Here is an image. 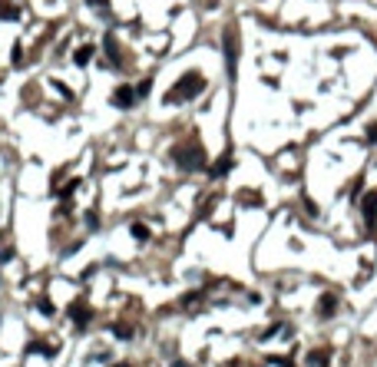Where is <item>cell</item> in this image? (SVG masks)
Masks as SVG:
<instances>
[{
  "mask_svg": "<svg viewBox=\"0 0 377 367\" xmlns=\"http://www.w3.org/2000/svg\"><path fill=\"white\" fill-rule=\"evenodd\" d=\"M103 46H106V53H110L113 63H119V46H116V37L106 34V37H103Z\"/></svg>",
  "mask_w": 377,
  "mask_h": 367,
  "instance_id": "9",
  "label": "cell"
},
{
  "mask_svg": "<svg viewBox=\"0 0 377 367\" xmlns=\"http://www.w3.org/2000/svg\"><path fill=\"white\" fill-rule=\"evenodd\" d=\"M0 17H3V20H10V17H17V10H13V7H0Z\"/></svg>",
  "mask_w": 377,
  "mask_h": 367,
  "instance_id": "15",
  "label": "cell"
},
{
  "mask_svg": "<svg viewBox=\"0 0 377 367\" xmlns=\"http://www.w3.org/2000/svg\"><path fill=\"white\" fill-rule=\"evenodd\" d=\"M116 367H129V364H116Z\"/></svg>",
  "mask_w": 377,
  "mask_h": 367,
  "instance_id": "19",
  "label": "cell"
},
{
  "mask_svg": "<svg viewBox=\"0 0 377 367\" xmlns=\"http://www.w3.org/2000/svg\"><path fill=\"white\" fill-rule=\"evenodd\" d=\"M37 351H43V354H53L56 347H46V344H40V341H30V344H27V354H37Z\"/></svg>",
  "mask_w": 377,
  "mask_h": 367,
  "instance_id": "12",
  "label": "cell"
},
{
  "mask_svg": "<svg viewBox=\"0 0 377 367\" xmlns=\"http://www.w3.org/2000/svg\"><path fill=\"white\" fill-rule=\"evenodd\" d=\"M116 337H122V341H129V337H133V331H129V328H116Z\"/></svg>",
  "mask_w": 377,
  "mask_h": 367,
  "instance_id": "16",
  "label": "cell"
},
{
  "mask_svg": "<svg viewBox=\"0 0 377 367\" xmlns=\"http://www.w3.org/2000/svg\"><path fill=\"white\" fill-rule=\"evenodd\" d=\"M89 3H93V7H100V3H103V0H89Z\"/></svg>",
  "mask_w": 377,
  "mask_h": 367,
  "instance_id": "18",
  "label": "cell"
},
{
  "mask_svg": "<svg viewBox=\"0 0 377 367\" xmlns=\"http://www.w3.org/2000/svg\"><path fill=\"white\" fill-rule=\"evenodd\" d=\"M172 159H176V166L182 169V172H195V169H202V166H205V149H202L199 143L176 146Z\"/></svg>",
  "mask_w": 377,
  "mask_h": 367,
  "instance_id": "1",
  "label": "cell"
},
{
  "mask_svg": "<svg viewBox=\"0 0 377 367\" xmlns=\"http://www.w3.org/2000/svg\"><path fill=\"white\" fill-rule=\"evenodd\" d=\"M149 89H152V79H143V83L136 86V100H146V96H149Z\"/></svg>",
  "mask_w": 377,
  "mask_h": 367,
  "instance_id": "13",
  "label": "cell"
},
{
  "mask_svg": "<svg viewBox=\"0 0 377 367\" xmlns=\"http://www.w3.org/2000/svg\"><path fill=\"white\" fill-rule=\"evenodd\" d=\"M361 209H364V219H367V225L374 228V222H377V192H371V195H364V202H361Z\"/></svg>",
  "mask_w": 377,
  "mask_h": 367,
  "instance_id": "5",
  "label": "cell"
},
{
  "mask_svg": "<svg viewBox=\"0 0 377 367\" xmlns=\"http://www.w3.org/2000/svg\"><path fill=\"white\" fill-rule=\"evenodd\" d=\"M133 103H136V89L133 86H119L116 93H113V106H116V110H129Z\"/></svg>",
  "mask_w": 377,
  "mask_h": 367,
  "instance_id": "4",
  "label": "cell"
},
{
  "mask_svg": "<svg viewBox=\"0 0 377 367\" xmlns=\"http://www.w3.org/2000/svg\"><path fill=\"white\" fill-rule=\"evenodd\" d=\"M222 50H225V73H228V79H235V73H238V40H235V30H225Z\"/></svg>",
  "mask_w": 377,
  "mask_h": 367,
  "instance_id": "3",
  "label": "cell"
},
{
  "mask_svg": "<svg viewBox=\"0 0 377 367\" xmlns=\"http://www.w3.org/2000/svg\"><path fill=\"white\" fill-rule=\"evenodd\" d=\"M133 235L139 238V242H146V238H149V228H146L143 222H136V225H133Z\"/></svg>",
  "mask_w": 377,
  "mask_h": 367,
  "instance_id": "14",
  "label": "cell"
},
{
  "mask_svg": "<svg viewBox=\"0 0 377 367\" xmlns=\"http://www.w3.org/2000/svg\"><path fill=\"white\" fill-rule=\"evenodd\" d=\"M271 364H278V367H295L291 361H285V357H271Z\"/></svg>",
  "mask_w": 377,
  "mask_h": 367,
  "instance_id": "17",
  "label": "cell"
},
{
  "mask_svg": "<svg viewBox=\"0 0 377 367\" xmlns=\"http://www.w3.org/2000/svg\"><path fill=\"white\" fill-rule=\"evenodd\" d=\"M228 169H232V156L219 159V162H215V166L209 169V176H212V179H222V176H228Z\"/></svg>",
  "mask_w": 377,
  "mask_h": 367,
  "instance_id": "8",
  "label": "cell"
},
{
  "mask_svg": "<svg viewBox=\"0 0 377 367\" xmlns=\"http://www.w3.org/2000/svg\"><path fill=\"white\" fill-rule=\"evenodd\" d=\"M73 60H76V67H86L89 60H93V46H79V50H76V56H73Z\"/></svg>",
  "mask_w": 377,
  "mask_h": 367,
  "instance_id": "11",
  "label": "cell"
},
{
  "mask_svg": "<svg viewBox=\"0 0 377 367\" xmlns=\"http://www.w3.org/2000/svg\"><path fill=\"white\" fill-rule=\"evenodd\" d=\"M202 89H205V79H202L199 73H186V76L172 86V93H169L166 100L169 103H186V100H192V96H199Z\"/></svg>",
  "mask_w": 377,
  "mask_h": 367,
  "instance_id": "2",
  "label": "cell"
},
{
  "mask_svg": "<svg viewBox=\"0 0 377 367\" xmlns=\"http://www.w3.org/2000/svg\"><path fill=\"white\" fill-rule=\"evenodd\" d=\"M318 314H321V318H334V314H338V298H334V294H321Z\"/></svg>",
  "mask_w": 377,
  "mask_h": 367,
  "instance_id": "7",
  "label": "cell"
},
{
  "mask_svg": "<svg viewBox=\"0 0 377 367\" xmlns=\"http://www.w3.org/2000/svg\"><path fill=\"white\" fill-rule=\"evenodd\" d=\"M70 318H73V321H76L79 328H86V324H89V318H93V311H89L83 301H76V304L70 308Z\"/></svg>",
  "mask_w": 377,
  "mask_h": 367,
  "instance_id": "6",
  "label": "cell"
},
{
  "mask_svg": "<svg viewBox=\"0 0 377 367\" xmlns=\"http://www.w3.org/2000/svg\"><path fill=\"white\" fill-rule=\"evenodd\" d=\"M328 357H331L328 351H311V354H308V364L311 367H328Z\"/></svg>",
  "mask_w": 377,
  "mask_h": 367,
  "instance_id": "10",
  "label": "cell"
}]
</instances>
